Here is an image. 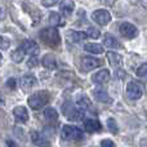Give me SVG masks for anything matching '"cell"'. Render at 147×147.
<instances>
[{
  "label": "cell",
  "instance_id": "cell-1",
  "mask_svg": "<svg viewBox=\"0 0 147 147\" xmlns=\"http://www.w3.org/2000/svg\"><path fill=\"white\" fill-rule=\"evenodd\" d=\"M39 38H40L41 43H44L48 47H57L61 43V36L56 27H47L40 30Z\"/></svg>",
  "mask_w": 147,
  "mask_h": 147
},
{
  "label": "cell",
  "instance_id": "cell-2",
  "mask_svg": "<svg viewBox=\"0 0 147 147\" xmlns=\"http://www.w3.org/2000/svg\"><path fill=\"white\" fill-rule=\"evenodd\" d=\"M62 140L69 141V142H79L84 138V133L81 129H79L75 125H63L61 132Z\"/></svg>",
  "mask_w": 147,
  "mask_h": 147
},
{
  "label": "cell",
  "instance_id": "cell-3",
  "mask_svg": "<svg viewBox=\"0 0 147 147\" xmlns=\"http://www.w3.org/2000/svg\"><path fill=\"white\" fill-rule=\"evenodd\" d=\"M49 98H51V96H49L48 92L40 90V92H36V93H34L32 96L28 97L27 102H28V106H30L32 110H39L48 103Z\"/></svg>",
  "mask_w": 147,
  "mask_h": 147
},
{
  "label": "cell",
  "instance_id": "cell-4",
  "mask_svg": "<svg viewBox=\"0 0 147 147\" xmlns=\"http://www.w3.org/2000/svg\"><path fill=\"white\" fill-rule=\"evenodd\" d=\"M62 112L63 115L71 121H79V120L84 119L85 116V112L81 109H76L74 105H71V102H66V103L62 106Z\"/></svg>",
  "mask_w": 147,
  "mask_h": 147
},
{
  "label": "cell",
  "instance_id": "cell-5",
  "mask_svg": "<svg viewBox=\"0 0 147 147\" xmlns=\"http://www.w3.org/2000/svg\"><path fill=\"white\" fill-rule=\"evenodd\" d=\"M80 66L84 72H88V71H92V70L97 69V67L102 66V61L98 58H94V57H92V56H85V57H81Z\"/></svg>",
  "mask_w": 147,
  "mask_h": 147
},
{
  "label": "cell",
  "instance_id": "cell-6",
  "mask_svg": "<svg viewBox=\"0 0 147 147\" xmlns=\"http://www.w3.org/2000/svg\"><path fill=\"white\" fill-rule=\"evenodd\" d=\"M119 31L125 39H134L138 36V28L129 22H123L119 27Z\"/></svg>",
  "mask_w": 147,
  "mask_h": 147
},
{
  "label": "cell",
  "instance_id": "cell-7",
  "mask_svg": "<svg viewBox=\"0 0 147 147\" xmlns=\"http://www.w3.org/2000/svg\"><path fill=\"white\" fill-rule=\"evenodd\" d=\"M127 94L130 99H140L143 94V88L137 81H130L127 85Z\"/></svg>",
  "mask_w": 147,
  "mask_h": 147
},
{
  "label": "cell",
  "instance_id": "cell-8",
  "mask_svg": "<svg viewBox=\"0 0 147 147\" xmlns=\"http://www.w3.org/2000/svg\"><path fill=\"white\" fill-rule=\"evenodd\" d=\"M92 20L96 23H98L99 26H106L107 23H110V21H111V14L105 9H98V10H96V12H93Z\"/></svg>",
  "mask_w": 147,
  "mask_h": 147
},
{
  "label": "cell",
  "instance_id": "cell-9",
  "mask_svg": "<svg viewBox=\"0 0 147 147\" xmlns=\"http://www.w3.org/2000/svg\"><path fill=\"white\" fill-rule=\"evenodd\" d=\"M92 96L97 102H101V103H110V101H111L107 90L102 88V85H98L92 89Z\"/></svg>",
  "mask_w": 147,
  "mask_h": 147
},
{
  "label": "cell",
  "instance_id": "cell-10",
  "mask_svg": "<svg viewBox=\"0 0 147 147\" xmlns=\"http://www.w3.org/2000/svg\"><path fill=\"white\" fill-rule=\"evenodd\" d=\"M110 78H111V74L107 69H102L101 71H97L92 76V81L94 84H98V85H102V84H106L110 81Z\"/></svg>",
  "mask_w": 147,
  "mask_h": 147
},
{
  "label": "cell",
  "instance_id": "cell-11",
  "mask_svg": "<svg viewBox=\"0 0 147 147\" xmlns=\"http://www.w3.org/2000/svg\"><path fill=\"white\" fill-rule=\"evenodd\" d=\"M13 116H14L16 121L20 123V124H23V123H27L28 120V112L27 109L23 106H17L13 109Z\"/></svg>",
  "mask_w": 147,
  "mask_h": 147
},
{
  "label": "cell",
  "instance_id": "cell-12",
  "mask_svg": "<svg viewBox=\"0 0 147 147\" xmlns=\"http://www.w3.org/2000/svg\"><path fill=\"white\" fill-rule=\"evenodd\" d=\"M36 84V78L31 74H27V75L22 76L20 80V86L22 88L23 92H28L34 88V85Z\"/></svg>",
  "mask_w": 147,
  "mask_h": 147
},
{
  "label": "cell",
  "instance_id": "cell-13",
  "mask_svg": "<svg viewBox=\"0 0 147 147\" xmlns=\"http://www.w3.org/2000/svg\"><path fill=\"white\" fill-rule=\"evenodd\" d=\"M31 140H32V143H35L38 147H51V142L48 138L41 133L35 132V130L31 132Z\"/></svg>",
  "mask_w": 147,
  "mask_h": 147
},
{
  "label": "cell",
  "instance_id": "cell-14",
  "mask_svg": "<svg viewBox=\"0 0 147 147\" xmlns=\"http://www.w3.org/2000/svg\"><path fill=\"white\" fill-rule=\"evenodd\" d=\"M84 128L88 133H97L102 130V125L98 120L96 119H86L84 121Z\"/></svg>",
  "mask_w": 147,
  "mask_h": 147
},
{
  "label": "cell",
  "instance_id": "cell-15",
  "mask_svg": "<svg viewBox=\"0 0 147 147\" xmlns=\"http://www.w3.org/2000/svg\"><path fill=\"white\" fill-rule=\"evenodd\" d=\"M66 38L70 43H80L83 41L86 36L85 32H81V31H76V30H71V31H67L66 32Z\"/></svg>",
  "mask_w": 147,
  "mask_h": 147
},
{
  "label": "cell",
  "instance_id": "cell-16",
  "mask_svg": "<svg viewBox=\"0 0 147 147\" xmlns=\"http://www.w3.org/2000/svg\"><path fill=\"white\" fill-rule=\"evenodd\" d=\"M21 48L25 51V53L30 54V56H35V53L38 52V44L34 40L26 39V40H23V43L21 44Z\"/></svg>",
  "mask_w": 147,
  "mask_h": 147
},
{
  "label": "cell",
  "instance_id": "cell-17",
  "mask_svg": "<svg viewBox=\"0 0 147 147\" xmlns=\"http://www.w3.org/2000/svg\"><path fill=\"white\" fill-rule=\"evenodd\" d=\"M76 106L81 110H88L90 109V99L88 98V96L84 93H79L76 96Z\"/></svg>",
  "mask_w": 147,
  "mask_h": 147
},
{
  "label": "cell",
  "instance_id": "cell-18",
  "mask_svg": "<svg viewBox=\"0 0 147 147\" xmlns=\"http://www.w3.org/2000/svg\"><path fill=\"white\" fill-rule=\"evenodd\" d=\"M41 65H43L45 69H48V70H54L57 67L56 57H54L53 54H51V53L45 54V56L43 57V59H41Z\"/></svg>",
  "mask_w": 147,
  "mask_h": 147
},
{
  "label": "cell",
  "instance_id": "cell-19",
  "mask_svg": "<svg viewBox=\"0 0 147 147\" xmlns=\"http://www.w3.org/2000/svg\"><path fill=\"white\" fill-rule=\"evenodd\" d=\"M103 44L105 47L110 49H116L119 48V41L111 35V34H105L103 35Z\"/></svg>",
  "mask_w": 147,
  "mask_h": 147
},
{
  "label": "cell",
  "instance_id": "cell-20",
  "mask_svg": "<svg viewBox=\"0 0 147 147\" xmlns=\"http://www.w3.org/2000/svg\"><path fill=\"white\" fill-rule=\"evenodd\" d=\"M107 59H109L110 65H111L112 67H119L123 62V57L120 56V54L115 53V52H109V53H107Z\"/></svg>",
  "mask_w": 147,
  "mask_h": 147
},
{
  "label": "cell",
  "instance_id": "cell-21",
  "mask_svg": "<svg viewBox=\"0 0 147 147\" xmlns=\"http://www.w3.org/2000/svg\"><path fill=\"white\" fill-rule=\"evenodd\" d=\"M59 7H61V12L63 16H70L74 12V8H75V3L66 0V1H61L59 3Z\"/></svg>",
  "mask_w": 147,
  "mask_h": 147
},
{
  "label": "cell",
  "instance_id": "cell-22",
  "mask_svg": "<svg viewBox=\"0 0 147 147\" xmlns=\"http://www.w3.org/2000/svg\"><path fill=\"white\" fill-rule=\"evenodd\" d=\"M84 51L88 52L92 54H101L103 52V47L101 44H96V43H89L84 45Z\"/></svg>",
  "mask_w": 147,
  "mask_h": 147
},
{
  "label": "cell",
  "instance_id": "cell-23",
  "mask_svg": "<svg viewBox=\"0 0 147 147\" xmlns=\"http://www.w3.org/2000/svg\"><path fill=\"white\" fill-rule=\"evenodd\" d=\"M44 119L49 123L56 121V120L58 119V112H57V110L53 109V107H48V109H45V111H44Z\"/></svg>",
  "mask_w": 147,
  "mask_h": 147
},
{
  "label": "cell",
  "instance_id": "cell-24",
  "mask_svg": "<svg viewBox=\"0 0 147 147\" xmlns=\"http://www.w3.org/2000/svg\"><path fill=\"white\" fill-rule=\"evenodd\" d=\"M25 56H26V53L21 47H18L17 49H14V51L12 52V54H10L12 59L16 62V63H21V62L23 61V58H25Z\"/></svg>",
  "mask_w": 147,
  "mask_h": 147
},
{
  "label": "cell",
  "instance_id": "cell-25",
  "mask_svg": "<svg viewBox=\"0 0 147 147\" xmlns=\"http://www.w3.org/2000/svg\"><path fill=\"white\" fill-rule=\"evenodd\" d=\"M49 23H51L53 27H57V26L63 25V21H62V17L56 12H52L49 14Z\"/></svg>",
  "mask_w": 147,
  "mask_h": 147
},
{
  "label": "cell",
  "instance_id": "cell-26",
  "mask_svg": "<svg viewBox=\"0 0 147 147\" xmlns=\"http://www.w3.org/2000/svg\"><path fill=\"white\" fill-rule=\"evenodd\" d=\"M107 129H109L110 132L112 133V134H117V132H119V128H117L116 120L112 119V117H110V119L107 120Z\"/></svg>",
  "mask_w": 147,
  "mask_h": 147
},
{
  "label": "cell",
  "instance_id": "cell-27",
  "mask_svg": "<svg viewBox=\"0 0 147 147\" xmlns=\"http://www.w3.org/2000/svg\"><path fill=\"white\" fill-rule=\"evenodd\" d=\"M85 34H86V36L90 39H98L99 35H101V34H99V30H97L96 27H88L85 31Z\"/></svg>",
  "mask_w": 147,
  "mask_h": 147
},
{
  "label": "cell",
  "instance_id": "cell-28",
  "mask_svg": "<svg viewBox=\"0 0 147 147\" xmlns=\"http://www.w3.org/2000/svg\"><path fill=\"white\" fill-rule=\"evenodd\" d=\"M137 76L138 78H142V79H147V63L141 65L137 69Z\"/></svg>",
  "mask_w": 147,
  "mask_h": 147
},
{
  "label": "cell",
  "instance_id": "cell-29",
  "mask_svg": "<svg viewBox=\"0 0 147 147\" xmlns=\"http://www.w3.org/2000/svg\"><path fill=\"white\" fill-rule=\"evenodd\" d=\"M10 47V39L7 38V36H1L0 38V49L1 51H7Z\"/></svg>",
  "mask_w": 147,
  "mask_h": 147
},
{
  "label": "cell",
  "instance_id": "cell-30",
  "mask_svg": "<svg viewBox=\"0 0 147 147\" xmlns=\"http://www.w3.org/2000/svg\"><path fill=\"white\" fill-rule=\"evenodd\" d=\"M39 65V58L36 56H30V58H28L27 61V67H30V69H32V67L38 66Z\"/></svg>",
  "mask_w": 147,
  "mask_h": 147
},
{
  "label": "cell",
  "instance_id": "cell-31",
  "mask_svg": "<svg viewBox=\"0 0 147 147\" xmlns=\"http://www.w3.org/2000/svg\"><path fill=\"white\" fill-rule=\"evenodd\" d=\"M101 147H116V145H115V142L111 140H102Z\"/></svg>",
  "mask_w": 147,
  "mask_h": 147
},
{
  "label": "cell",
  "instance_id": "cell-32",
  "mask_svg": "<svg viewBox=\"0 0 147 147\" xmlns=\"http://www.w3.org/2000/svg\"><path fill=\"white\" fill-rule=\"evenodd\" d=\"M7 86L10 89H16V86H17V80H16L14 78H10L7 80Z\"/></svg>",
  "mask_w": 147,
  "mask_h": 147
},
{
  "label": "cell",
  "instance_id": "cell-33",
  "mask_svg": "<svg viewBox=\"0 0 147 147\" xmlns=\"http://www.w3.org/2000/svg\"><path fill=\"white\" fill-rule=\"evenodd\" d=\"M41 4L44 5V7H53V5H56V4H58V1H54V0H52V1H41Z\"/></svg>",
  "mask_w": 147,
  "mask_h": 147
},
{
  "label": "cell",
  "instance_id": "cell-34",
  "mask_svg": "<svg viewBox=\"0 0 147 147\" xmlns=\"http://www.w3.org/2000/svg\"><path fill=\"white\" fill-rule=\"evenodd\" d=\"M115 74H116V78L117 79H123L125 76V72L123 71V70H116V72H115Z\"/></svg>",
  "mask_w": 147,
  "mask_h": 147
},
{
  "label": "cell",
  "instance_id": "cell-35",
  "mask_svg": "<svg viewBox=\"0 0 147 147\" xmlns=\"http://www.w3.org/2000/svg\"><path fill=\"white\" fill-rule=\"evenodd\" d=\"M7 146L8 147H18V145L14 142V141H12V140H8L7 141Z\"/></svg>",
  "mask_w": 147,
  "mask_h": 147
}]
</instances>
